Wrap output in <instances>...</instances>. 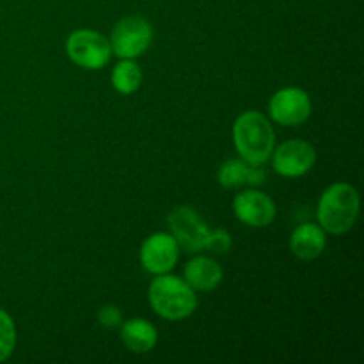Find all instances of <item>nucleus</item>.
<instances>
[{
  "label": "nucleus",
  "instance_id": "obj_1",
  "mask_svg": "<svg viewBox=\"0 0 364 364\" xmlns=\"http://www.w3.org/2000/svg\"><path fill=\"white\" fill-rule=\"evenodd\" d=\"M233 144L240 159L252 166H263L276 144V132L269 117L258 110L240 114L233 124Z\"/></svg>",
  "mask_w": 364,
  "mask_h": 364
},
{
  "label": "nucleus",
  "instance_id": "obj_2",
  "mask_svg": "<svg viewBox=\"0 0 364 364\" xmlns=\"http://www.w3.org/2000/svg\"><path fill=\"white\" fill-rule=\"evenodd\" d=\"M148 301L153 311L169 322L185 320L198 308L196 290L183 279L173 274H160L151 281Z\"/></svg>",
  "mask_w": 364,
  "mask_h": 364
},
{
  "label": "nucleus",
  "instance_id": "obj_3",
  "mask_svg": "<svg viewBox=\"0 0 364 364\" xmlns=\"http://www.w3.org/2000/svg\"><path fill=\"white\" fill-rule=\"evenodd\" d=\"M359 194L350 183H334L323 191L316 208V220L326 233L345 235L359 217Z\"/></svg>",
  "mask_w": 364,
  "mask_h": 364
},
{
  "label": "nucleus",
  "instance_id": "obj_4",
  "mask_svg": "<svg viewBox=\"0 0 364 364\" xmlns=\"http://www.w3.org/2000/svg\"><path fill=\"white\" fill-rule=\"evenodd\" d=\"M109 41L116 57L137 59L151 46L153 27L142 16H127L117 21Z\"/></svg>",
  "mask_w": 364,
  "mask_h": 364
},
{
  "label": "nucleus",
  "instance_id": "obj_5",
  "mask_svg": "<svg viewBox=\"0 0 364 364\" xmlns=\"http://www.w3.org/2000/svg\"><path fill=\"white\" fill-rule=\"evenodd\" d=\"M66 53L77 66L85 70H102L112 57L110 41L102 32L80 28L71 32L66 41Z\"/></svg>",
  "mask_w": 364,
  "mask_h": 364
},
{
  "label": "nucleus",
  "instance_id": "obj_6",
  "mask_svg": "<svg viewBox=\"0 0 364 364\" xmlns=\"http://www.w3.org/2000/svg\"><path fill=\"white\" fill-rule=\"evenodd\" d=\"M167 226L183 251L201 252L206 249L210 228L191 206H174L167 215Z\"/></svg>",
  "mask_w": 364,
  "mask_h": 364
},
{
  "label": "nucleus",
  "instance_id": "obj_7",
  "mask_svg": "<svg viewBox=\"0 0 364 364\" xmlns=\"http://www.w3.org/2000/svg\"><path fill=\"white\" fill-rule=\"evenodd\" d=\"M311 98L301 87H283L270 98L269 114L281 127H299L311 116Z\"/></svg>",
  "mask_w": 364,
  "mask_h": 364
},
{
  "label": "nucleus",
  "instance_id": "obj_8",
  "mask_svg": "<svg viewBox=\"0 0 364 364\" xmlns=\"http://www.w3.org/2000/svg\"><path fill=\"white\" fill-rule=\"evenodd\" d=\"M272 167L279 176L301 178L313 169L316 162V151L308 141L291 139L283 142L272 151Z\"/></svg>",
  "mask_w": 364,
  "mask_h": 364
},
{
  "label": "nucleus",
  "instance_id": "obj_9",
  "mask_svg": "<svg viewBox=\"0 0 364 364\" xmlns=\"http://www.w3.org/2000/svg\"><path fill=\"white\" fill-rule=\"evenodd\" d=\"M141 263L146 272L153 276L167 274L176 267L180 258V245L171 233H153L141 247Z\"/></svg>",
  "mask_w": 364,
  "mask_h": 364
},
{
  "label": "nucleus",
  "instance_id": "obj_10",
  "mask_svg": "<svg viewBox=\"0 0 364 364\" xmlns=\"http://www.w3.org/2000/svg\"><path fill=\"white\" fill-rule=\"evenodd\" d=\"M233 212L242 224L249 228H267L276 219V203L265 192L249 191L240 192L233 199Z\"/></svg>",
  "mask_w": 364,
  "mask_h": 364
},
{
  "label": "nucleus",
  "instance_id": "obj_11",
  "mask_svg": "<svg viewBox=\"0 0 364 364\" xmlns=\"http://www.w3.org/2000/svg\"><path fill=\"white\" fill-rule=\"evenodd\" d=\"M217 181L224 188H237L242 185L259 187L267 181V173L259 166H252L244 159H230L217 171Z\"/></svg>",
  "mask_w": 364,
  "mask_h": 364
},
{
  "label": "nucleus",
  "instance_id": "obj_12",
  "mask_svg": "<svg viewBox=\"0 0 364 364\" xmlns=\"http://www.w3.org/2000/svg\"><path fill=\"white\" fill-rule=\"evenodd\" d=\"M326 231L315 223H304L294 230L290 237V251L301 259H316L326 251Z\"/></svg>",
  "mask_w": 364,
  "mask_h": 364
},
{
  "label": "nucleus",
  "instance_id": "obj_13",
  "mask_svg": "<svg viewBox=\"0 0 364 364\" xmlns=\"http://www.w3.org/2000/svg\"><path fill=\"white\" fill-rule=\"evenodd\" d=\"M223 267L208 256H196L185 265L183 279L196 291H212L223 283Z\"/></svg>",
  "mask_w": 364,
  "mask_h": 364
},
{
  "label": "nucleus",
  "instance_id": "obj_14",
  "mask_svg": "<svg viewBox=\"0 0 364 364\" xmlns=\"http://www.w3.org/2000/svg\"><path fill=\"white\" fill-rule=\"evenodd\" d=\"M121 341L134 354H148L159 341V333L151 322L144 318H132L121 323Z\"/></svg>",
  "mask_w": 364,
  "mask_h": 364
},
{
  "label": "nucleus",
  "instance_id": "obj_15",
  "mask_svg": "<svg viewBox=\"0 0 364 364\" xmlns=\"http://www.w3.org/2000/svg\"><path fill=\"white\" fill-rule=\"evenodd\" d=\"M110 80H112L114 89L117 92L134 95L142 84V70L139 68L137 63H134V59H121L114 66Z\"/></svg>",
  "mask_w": 364,
  "mask_h": 364
},
{
  "label": "nucleus",
  "instance_id": "obj_16",
  "mask_svg": "<svg viewBox=\"0 0 364 364\" xmlns=\"http://www.w3.org/2000/svg\"><path fill=\"white\" fill-rule=\"evenodd\" d=\"M16 347V326L7 311L0 308V363L11 358Z\"/></svg>",
  "mask_w": 364,
  "mask_h": 364
},
{
  "label": "nucleus",
  "instance_id": "obj_17",
  "mask_svg": "<svg viewBox=\"0 0 364 364\" xmlns=\"http://www.w3.org/2000/svg\"><path fill=\"white\" fill-rule=\"evenodd\" d=\"M233 245V240H231V235L228 233L226 230H210L208 240H206V249L215 255H228Z\"/></svg>",
  "mask_w": 364,
  "mask_h": 364
},
{
  "label": "nucleus",
  "instance_id": "obj_18",
  "mask_svg": "<svg viewBox=\"0 0 364 364\" xmlns=\"http://www.w3.org/2000/svg\"><path fill=\"white\" fill-rule=\"evenodd\" d=\"M98 322L105 329H116L123 323V313L116 306H103L98 311Z\"/></svg>",
  "mask_w": 364,
  "mask_h": 364
}]
</instances>
